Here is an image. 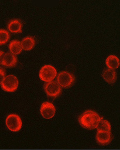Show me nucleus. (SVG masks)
Instances as JSON below:
<instances>
[{
  "instance_id": "obj_1",
  "label": "nucleus",
  "mask_w": 120,
  "mask_h": 150,
  "mask_svg": "<svg viewBox=\"0 0 120 150\" xmlns=\"http://www.w3.org/2000/svg\"><path fill=\"white\" fill-rule=\"evenodd\" d=\"M103 118L93 110H87L79 117V122L84 128L93 130L97 128L99 122Z\"/></svg>"
},
{
  "instance_id": "obj_2",
  "label": "nucleus",
  "mask_w": 120,
  "mask_h": 150,
  "mask_svg": "<svg viewBox=\"0 0 120 150\" xmlns=\"http://www.w3.org/2000/svg\"><path fill=\"white\" fill-rule=\"evenodd\" d=\"M19 82L16 76L13 75L6 76L1 84L2 89L7 92H14L17 90Z\"/></svg>"
},
{
  "instance_id": "obj_3",
  "label": "nucleus",
  "mask_w": 120,
  "mask_h": 150,
  "mask_svg": "<svg viewBox=\"0 0 120 150\" xmlns=\"http://www.w3.org/2000/svg\"><path fill=\"white\" fill-rule=\"evenodd\" d=\"M57 74L55 68L51 65H47L42 67L39 71V76L42 81L49 83L56 77Z\"/></svg>"
},
{
  "instance_id": "obj_4",
  "label": "nucleus",
  "mask_w": 120,
  "mask_h": 150,
  "mask_svg": "<svg viewBox=\"0 0 120 150\" xmlns=\"http://www.w3.org/2000/svg\"><path fill=\"white\" fill-rule=\"evenodd\" d=\"M6 125L10 131L18 132L22 127V120L20 117L17 114H9L6 118Z\"/></svg>"
},
{
  "instance_id": "obj_5",
  "label": "nucleus",
  "mask_w": 120,
  "mask_h": 150,
  "mask_svg": "<svg viewBox=\"0 0 120 150\" xmlns=\"http://www.w3.org/2000/svg\"><path fill=\"white\" fill-rule=\"evenodd\" d=\"M57 83L59 85L64 88L70 87L75 81V78L72 74L67 71H63L58 74Z\"/></svg>"
},
{
  "instance_id": "obj_6",
  "label": "nucleus",
  "mask_w": 120,
  "mask_h": 150,
  "mask_svg": "<svg viewBox=\"0 0 120 150\" xmlns=\"http://www.w3.org/2000/svg\"><path fill=\"white\" fill-rule=\"evenodd\" d=\"M44 88L45 93L50 97L55 98L61 93V87L55 81H52L45 84Z\"/></svg>"
},
{
  "instance_id": "obj_7",
  "label": "nucleus",
  "mask_w": 120,
  "mask_h": 150,
  "mask_svg": "<svg viewBox=\"0 0 120 150\" xmlns=\"http://www.w3.org/2000/svg\"><path fill=\"white\" fill-rule=\"evenodd\" d=\"M56 109L54 105L49 102H45L42 103L40 112L44 118L50 119L54 116Z\"/></svg>"
},
{
  "instance_id": "obj_8",
  "label": "nucleus",
  "mask_w": 120,
  "mask_h": 150,
  "mask_svg": "<svg viewBox=\"0 0 120 150\" xmlns=\"http://www.w3.org/2000/svg\"><path fill=\"white\" fill-rule=\"evenodd\" d=\"M96 137L98 144L102 145H107L112 141L111 133L109 131H97Z\"/></svg>"
},
{
  "instance_id": "obj_9",
  "label": "nucleus",
  "mask_w": 120,
  "mask_h": 150,
  "mask_svg": "<svg viewBox=\"0 0 120 150\" xmlns=\"http://www.w3.org/2000/svg\"><path fill=\"white\" fill-rule=\"evenodd\" d=\"M17 58L16 55L11 52L4 53L3 58L2 65L8 67H13L16 65Z\"/></svg>"
},
{
  "instance_id": "obj_10",
  "label": "nucleus",
  "mask_w": 120,
  "mask_h": 150,
  "mask_svg": "<svg viewBox=\"0 0 120 150\" xmlns=\"http://www.w3.org/2000/svg\"><path fill=\"white\" fill-rule=\"evenodd\" d=\"M102 77L104 80L109 84H113L117 80V74L114 69H107L103 71Z\"/></svg>"
},
{
  "instance_id": "obj_11",
  "label": "nucleus",
  "mask_w": 120,
  "mask_h": 150,
  "mask_svg": "<svg viewBox=\"0 0 120 150\" xmlns=\"http://www.w3.org/2000/svg\"><path fill=\"white\" fill-rule=\"evenodd\" d=\"M22 27L21 22L17 19L12 20L8 24V29L12 33H22Z\"/></svg>"
},
{
  "instance_id": "obj_12",
  "label": "nucleus",
  "mask_w": 120,
  "mask_h": 150,
  "mask_svg": "<svg viewBox=\"0 0 120 150\" xmlns=\"http://www.w3.org/2000/svg\"><path fill=\"white\" fill-rule=\"evenodd\" d=\"M106 64L110 69H117L120 66L119 59L115 55H110L106 60Z\"/></svg>"
},
{
  "instance_id": "obj_13",
  "label": "nucleus",
  "mask_w": 120,
  "mask_h": 150,
  "mask_svg": "<svg viewBox=\"0 0 120 150\" xmlns=\"http://www.w3.org/2000/svg\"><path fill=\"white\" fill-rule=\"evenodd\" d=\"M9 49L11 53L14 55L20 54L23 50L21 42L18 40H12L10 42L9 45Z\"/></svg>"
},
{
  "instance_id": "obj_14",
  "label": "nucleus",
  "mask_w": 120,
  "mask_h": 150,
  "mask_svg": "<svg viewBox=\"0 0 120 150\" xmlns=\"http://www.w3.org/2000/svg\"><path fill=\"white\" fill-rule=\"evenodd\" d=\"M21 42L22 49L26 51L31 50L36 44L34 38L31 36L24 38Z\"/></svg>"
},
{
  "instance_id": "obj_15",
  "label": "nucleus",
  "mask_w": 120,
  "mask_h": 150,
  "mask_svg": "<svg viewBox=\"0 0 120 150\" xmlns=\"http://www.w3.org/2000/svg\"><path fill=\"white\" fill-rule=\"evenodd\" d=\"M97 131H109L111 132V127L109 121L107 120L102 119L97 127Z\"/></svg>"
},
{
  "instance_id": "obj_16",
  "label": "nucleus",
  "mask_w": 120,
  "mask_h": 150,
  "mask_svg": "<svg viewBox=\"0 0 120 150\" xmlns=\"http://www.w3.org/2000/svg\"><path fill=\"white\" fill-rule=\"evenodd\" d=\"M9 38V33L7 30L0 29V45L5 44Z\"/></svg>"
},
{
  "instance_id": "obj_17",
  "label": "nucleus",
  "mask_w": 120,
  "mask_h": 150,
  "mask_svg": "<svg viewBox=\"0 0 120 150\" xmlns=\"http://www.w3.org/2000/svg\"><path fill=\"white\" fill-rule=\"evenodd\" d=\"M5 71L4 69L0 67V84H1L5 78Z\"/></svg>"
},
{
  "instance_id": "obj_18",
  "label": "nucleus",
  "mask_w": 120,
  "mask_h": 150,
  "mask_svg": "<svg viewBox=\"0 0 120 150\" xmlns=\"http://www.w3.org/2000/svg\"><path fill=\"white\" fill-rule=\"evenodd\" d=\"M4 53H5V52H4L2 51H0V65H2L3 58Z\"/></svg>"
}]
</instances>
